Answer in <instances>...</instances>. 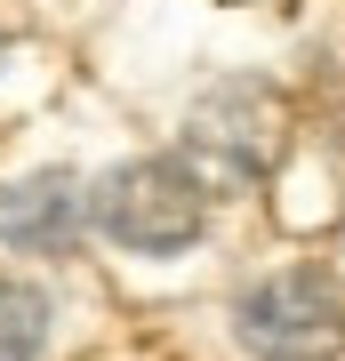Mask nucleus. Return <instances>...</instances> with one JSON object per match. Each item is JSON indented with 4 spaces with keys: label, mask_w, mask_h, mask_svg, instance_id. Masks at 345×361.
<instances>
[{
    "label": "nucleus",
    "mask_w": 345,
    "mask_h": 361,
    "mask_svg": "<svg viewBox=\"0 0 345 361\" xmlns=\"http://www.w3.org/2000/svg\"><path fill=\"white\" fill-rule=\"evenodd\" d=\"M185 153L209 185H265L289 153V113L265 80H225L193 104L185 121Z\"/></svg>",
    "instance_id": "obj_1"
},
{
    "label": "nucleus",
    "mask_w": 345,
    "mask_h": 361,
    "mask_svg": "<svg viewBox=\"0 0 345 361\" xmlns=\"http://www.w3.org/2000/svg\"><path fill=\"white\" fill-rule=\"evenodd\" d=\"M233 337L257 361H337L345 353V289L313 265H289L233 305Z\"/></svg>",
    "instance_id": "obj_2"
},
{
    "label": "nucleus",
    "mask_w": 345,
    "mask_h": 361,
    "mask_svg": "<svg viewBox=\"0 0 345 361\" xmlns=\"http://www.w3.org/2000/svg\"><path fill=\"white\" fill-rule=\"evenodd\" d=\"M89 217L113 233L121 249H145V257H169V249L201 241V177L185 161H128L97 185Z\"/></svg>",
    "instance_id": "obj_3"
},
{
    "label": "nucleus",
    "mask_w": 345,
    "mask_h": 361,
    "mask_svg": "<svg viewBox=\"0 0 345 361\" xmlns=\"http://www.w3.org/2000/svg\"><path fill=\"white\" fill-rule=\"evenodd\" d=\"M89 233V185L73 169H32V177L0 185V241L32 249V257H64Z\"/></svg>",
    "instance_id": "obj_4"
},
{
    "label": "nucleus",
    "mask_w": 345,
    "mask_h": 361,
    "mask_svg": "<svg viewBox=\"0 0 345 361\" xmlns=\"http://www.w3.org/2000/svg\"><path fill=\"white\" fill-rule=\"evenodd\" d=\"M49 345V297L32 281H0V361H32Z\"/></svg>",
    "instance_id": "obj_5"
}]
</instances>
